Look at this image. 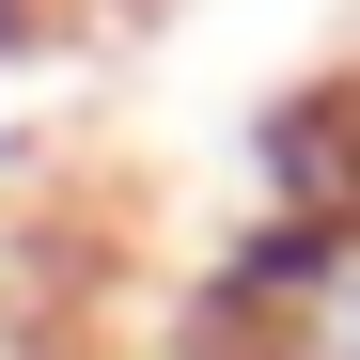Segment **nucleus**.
Segmentation results:
<instances>
[{"mask_svg":"<svg viewBox=\"0 0 360 360\" xmlns=\"http://www.w3.org/2000/svg\"><path fill=\"white\" fill-rule=\"evenodd\" d=\"M47 32H63V0H0V79H16L32 47H47Z\"/></svg>","mask_w":360,"mask_h":360,"instance_id":"obj_1","label":"nucleus"}]
</instances>
